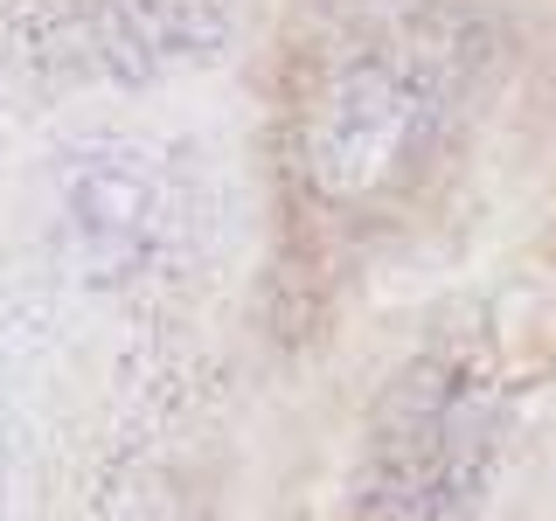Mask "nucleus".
I'll return each instance as SVG.
<instances>
[{
  "instance_id": "nucleus-4",
  "label": "nucleus",
  "mask_w": 556,
  "mask_h": 521,
  "mask_svg": "<svg viewBox=\"0 0 556 521\" xmlns=\"http://www.w3.org/2000/svg\"><path fill=\"white\" fill-rule=\"evenodd\" d=\"M230 0H0V56L49 91H153L223 63Z\"/></svg>"
},
{
  "instance_id": "nucleus-1",
  "label": "nucleus",
  "mask_w": 556,
  "mask_h": 521,
  "mask_svg": "<svg viewBox=\"0 0 556 521\" xmlns=\"http://www.w3.org/2000/svg\"><path fill=\"white\" fill-rule=\"evenodd\" d=\"M501 63L486 0H300L265 126L286 237L327 265L404 237L459 174Z\"/></svg>"
},
{
  "instance_id": "nucleus-2",
  "label": "nucleus",
  "mask_w": 556,
  "mask_h": 521,
  "mask_svg": "<svg viewBox=\"0 0 556 521\" xmlns=\"http://www.w3.org/2000/svg\"><path fill=\"white\" fill-rule=\"evenodd\" d=\"M529 417V369L486 306H452L362 404L341 521H480Z\"/></svg>"
},
{
  "instance_id": "nucleus-3",
  "label": "nucleus",
  "mask_w": 556,
  "mask_h": 521,
  "mask_svg": "<svg viewBox=\"0 0 556 521\" xmlns=\"http://www.w3.org/2000/svg\"><path fill=\"white\" fill-rule=\"evenodd\" d=\"M208 251L216 208L188 147L139 126H98L56 153V257L77 292L167 334L202 285Z\"/></svg>"
}]
</instances>
